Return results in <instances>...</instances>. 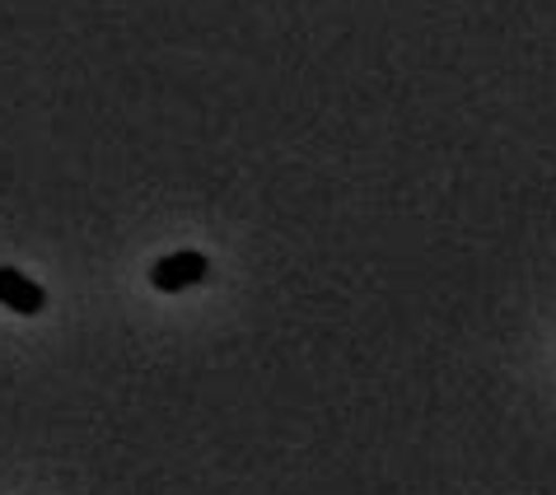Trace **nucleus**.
<instances>
[{
  "mask_svg": "<svg viewBox=\"0 0 556 495\" xmlns=\"http://www.w3.org/2000/svg\"><path fill=\"white\" fill-rule=\"evenodd\" d=\"M206 271H211V262L202 253H192V248H182V253H168V257L154 262L150 281L160 285L164 295H178V290H188V285H202Z\"/></svg>",
  "mask_w": 556,
  "mask_h": 495,
  "instance_id": "f257e3e1",
  "label": "nucleus"
},
{
  "mask_svg": "<svg viewBox=\"0 0 556 495\" xmlns=\"http://www.w3.org/2000/svg\"><path fill=\"white\" fill-rule=\"evenodd\" d=\"M0 304H10L14 314H38L42 304H48V295L28 281L24 271H14V267H0Z\"/></svg>",
  "mask_w": 556,
  "mask_h": 495,
  "instance_id": "f03ea898",
  "label": "nucleus"
}]
</instances>
